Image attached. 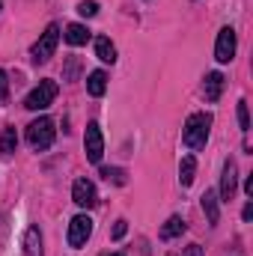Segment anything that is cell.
Instances as JSON below:
<instances>
[{
  "instance_id": "16",
  "label": "cell",
  "mask_w": 253,
  "mask_h": 256,
  "mask_svg": "<svg viewBox=\"0 0 253 256\" xmlns=\"http://www.w3.org/2000/svg\"><path fill=\"white\" fill-rule=\"evenodd\" d=\"M182 232H185V220H182L179 214H173V218L161 226V238H164V242H170V238H176V236H182Z\"/></svg>"
},
{
  "instance_id": "19",
  "label": "cell",
  "mask_w": 253,
  "mask_h": 256,
  "mask_svg": "<svg viewBox=\"0 0 253 256\" xmlns=\"http://www.w3.org/2000/svg\"><path fill=\"white\" fill-rule=\"evenodd\" d=\"M102 176H104L108 182H116V185H126V176H122V170H116V167H104V170H102Z\"/></svg>"
},
{
  "instance_id": "21",
  "label": "cell",
  "mask_w": 253,
  "mask_h": 256,
  "mask_svg": "<svg viewBox=\"0 0 253 256\" xmlns=\"http://www.w3.org/2000/svg\"><path fill=\"white\" fill-rule=\"evenodd\" d=\"M78 12H80L84 18H92V15L98 12V3H96V0H84V3L78 6Z\"/></svg>"
},
{
  "instance_id": "11",
  "label": "cell",
  "mask_w": 253,
  "mask_h": 256,
  "mask_svg": "<svg viewBox=\"0 0 253 256\" xmlns=\"http://www.w3.org/2000/svg\"><path fill=\"white\" fill-rule=\"evenodd\" d=\"M96 57L104 60V63H116V45L108 36H98L96 39Z\"/></svg>"
},
{
  "instance_id": "2",
  "label": "cell",
  "mask_w": 253,
  "mask_h": 256,
  "mask_svg": "<svg viewBox=\"0 0 253 256\" xmlns=\"http://www.w3.org/2000/svg\"><path fill=\"white\" fill-rule=\"evenodd\" d=\"M54 137H57V128H54V120H48V116H39L27 126V143L39 152H45L54 143Z\"/></svg>"
},
{
  "instance_id": "25",
  "label": "cell",
  "mask_w": 253,
  "mask_h": 256,
  "mask_svg": "<svg viewBox=\"0 0 253 256\" xmlns=\"http://www.w3.org/2000/svg\"><path fill=\"white\" fill-rule=\"evenodd\" d=\"M114 256H126V254H114Z\"/></svg>"
},
{
  "instance_id": "3",
  "label": "cell",
  "mask_w": 253,
  "mask_h": 256,
  "mask_svg": "<svg viewBox=\"0 0 253 256\" xmlns=\"http://www.w3.org/2000/svg\"><path fill=\"white\" fill-rule=\"evenodd\" d=\"M57 92H60V86H57L54 80H39V86L24 98V108H27V110H45V108L54 104Z\"/></svg>"
},
{
  "instance_id": "24",
  "label": "cell",
  "mask_w": 253,
  "mask_h": 256,
  "mask_svg": "<svg viewBox=\"0 0 253 256\" xmlns=\"http://www.w3.org/2000/svg\"><path fill=\"white\" fill-rule=\"evenodd\" d=\"M242 214H244V220H250V218H253V206H250V202L244 206V212H242Z\"/></svg>"
},
{
  "instance_id": "18",
  "label": "cell",
  "mask_w": 253,
  "mask_h": 256,
  "mask_svg": "<svg viewBox=\"0 0 253 256\" xmlns=\"http://www.w3.org/2000/svg\"><path fill=\"white\" fill-rule=\"evenodd\" d=\"M15 146H18V134H15V128H3V134H0V152H3V155H12Z\"/></svg>"
},
{
  "instance_id": "1",
  "label": "cell",
  "mask_w": 253,
  "mask_h": 256,
  "mask_svg": "<svg viewBox=\"0 0 253 256\" xmlns=\"http://www.w3.org/2000/svg\"><path fill=\"white\" fill-rule=\"evenodd\" d=\"M208 128H212V114H190L188 122H185V146L188 149H202L206 140H208Z\"/></svg>"
},
{
  "instance_id": "10",
  "label": "cell",
  "mask_w": 253,
  "mask_h": 256,
  "mask_svg": "<svg viewBox=\"0 0 253 256\" xmlns=\"http://www.w3.org/2000/svg\"><path fill=\"white\" fill-rule=\"evenodd\" d=\"M202 92H206L208 102H218L220 92H224V74L220 72H208L206 74V84H202Z\"/></svg>"
},
{
  "instance_id": "7",
  "label": "cell",
  "mask_w": 253,
  "mask_h": 256,
  "mask_svg": "<svg viewBox=\"0 0 253 256\" xmlns=\"http://www.w3.org/2000/svg\"><path fill=\"white\" fill-rule=\"evenodd\" d=\"M90 236H92V220L86 214L72 218V224H68V248H84Z\"/></svg>"
},
{
  "instance_id": "13",
  "label": "cell",
  "mask_w": 253,
  "mask_h": 256,
  "mask_svg": "<svg viewBox=\"0 0 253 256\" xmlns=\"http://www.w3.org/2000/svg\"><path fill=\"white\" fill-rule=\"evenodd\" d=\"M66 42L74 45V48H78V45H86V42H90V30H86L84 24H68V27H66Z\"/></svg>"
},
{
  "instance_id": "8",
  "label": "cell",
  "mask_w": 253,
  "mask_h": 256,
  "mask_svg": "<svg viewBox=\"0 0 253 256\" xmlns=\"http://www.w3.org/2000/svg\"><path fill=\"white\" fill-rule=\"evenodd\" d=\"M72 200L80 206V208H92L96 202H98V194H96V185L90 182V179H78L74 185H72Z\"/></svg>"
},
{
  "instance_id": "14",
  "label": "cell",
  "mask_w": 253,
  "mask_h": 256,
  "mask_svg": "<svg viewBox=\"0 0 253 256\" xmlns=\"http://www.w3.org/2000/svg\"><path fill=\"white\" fill-rule=\"evenodd\" d=\"M24 256H42V236L36 226H30L24 236Z\"/></svg>"
},
{
  "instance_id": "20",
  "label": "cell",
  "mask_w": 253,
  "mask_h": 256,
  "mask_svg": "<svg viewBox=\"0 0 253 256\" xmlns=\"http://www.w3.org/2000/svg\"><path fill=\"white\" fill-rule=\"evenodd\" d=\"M238 126H242V131H248V128H250V114H248V102H238Z\"/></svg>"
},
{
  "instance_id": "23",
  "label": "cell",
  "mask_w": 253,
  "mask_h": 256,
  "mask_svg": "<svg viewBox=\"0 0 253 256\" xmlns=\"http://www.w3.org/2000/svg\"><path fill=\"white\" fill-rule=\"evenodd\" d=\"M6 96H9V80H6V72L0 68V102H6Z\"/></svg>"
},
{
  "instance_id": "15",
  "label": "cell",
  "mask_w": 253,
  "mask_h": 256,
  "mask_svg": "<svg viewBox=\"0 0 253 256\" xmlns=\"http://www.w3.org/2000/svg\"><path fill=\"white\" fill-rule=\"evenodd\" d=\"M202 212H206V218H208V224H212V226L220 220V208H218V196H214V191L202 194Z\"/></svg>"
},
{
  "instance_id": "17",
  "label": "cell",
  "mask_w": 253,
  "mask_h": 256,
  "mask_svg": "<svg viewBox=\"0 0 253 256\" xmlns=\"http://www.w3.org/2000/svg\"><path fill=\"white\" fill-rule=\"evenodd\" d=\"M194 173H196V161H194V155H185L182 164H179V182H182V188H188L190 182H194Z\"/></svg>"
},
{
  "instance_id": "6",
  "label": "cell",
  "mask_w": 253,
  "mask_h": 256,
  "mask_svg": "<svg viewBox=\"0 0 253 256\" xmlns=\"http://www.w3.org/2000/svg\"><path fill=\"white\" fill-rule=\"evenodd\" d=\"M236 30L232 27H224L220 33H218V42H214V60L218 63H230L232 57H236Z\"/></svg>"
},
{
  "instance_id": "5",
  "label": "cell",
  "mask_w": 253,
  "mask_h": 256,
  "mask_svg": "<svg viewBox=\"0 0 253 256\" xmlns=\"http://www.w3.org/2000/svg\"><path fill=\"white\" fill-rule=\"evenodd\" d=\"M84 149H86V158H90L92 164H98V161H102V155H104V137H102V128L96 126V122H90V126H86V134H84Z\"/></svg>"
},
{
  "instance_id": "22",
  "label": "cell",
  "mask_w": 253,
  "mask_h": 256,
  "mask_svg": "<svg viewBox=\"0 0 253 256\" xmlns=\"http://www.w3.org/2000/svg\"><path fill=\"white\" fill-rule=\"evenodd\" d=\"M126 232H128V224H126V220H116V224H114V232H110V236H114V238L120 242V238H122Z\"/></svg>"
},
{
  "instance_id": "9",
  "label": "cell",
  "mask_w": 253,
  "mask_h": 256,
  "mask_svg": "<svg viewBox=\"0 0 253 256\" xmlns=\"http://www.w3.org/2000/svg\"><path fill=\"white\" fill-rule=\"evenodd\" d=\"M236 188H238V167H236V161L230 158V161L224 164V176H220V196L230 202V200L236 196Z\"/></svg>"
},
{
  "instance_id": "4",
  "label": "cell",
  "mask_w": 253,
  "mask_h": 256,
  "mask_svg": "<svg viewBox=\"0 0 253 256\" xmlns=\"http://www.w3.org/2000/svg\"><path fill=\"white\" fill-rule=\"evenodd\" d=\"M57 42H60V27L57 24H48V30L39 36V42L33 45V60L36 63H48L51 57H54V51H57Z\"/></svg>"
},
{
  "instance_id": "12",
  "label": "cell",
  "mask_w": 253,
  "mask_h": 256,
  "mask_svg": "<svg viewBox=\"0 0 253 256\" xmlns=\"http://www.w3.org/2000/svg\"><path fill=\"white\" fill-rule=\"evenodd\" d=\"M104 90H108V74H104V72H90V78H86V92L96 96V98H102Z\"/></svg>"
}]
</instances>
